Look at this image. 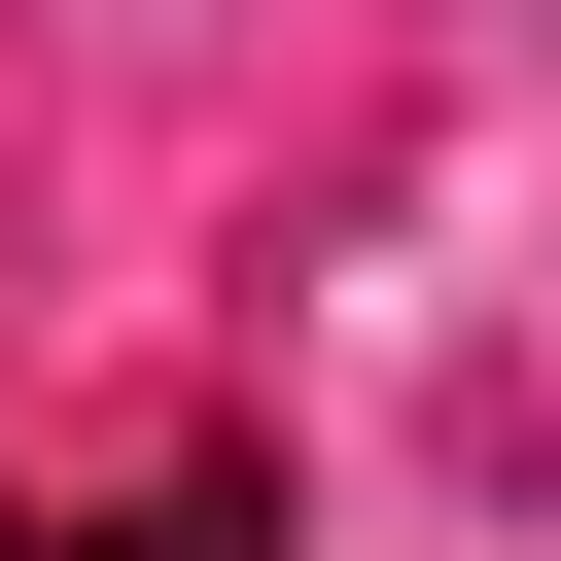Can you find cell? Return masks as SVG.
<instances>
[{"instance_id":"6da1fadb","label":"cell","mask_w":561,"mask_h":561,"mask_svg":"<svg viewBox=\"0 0 561 561\" xmlns=\"http://www.w3.org/2000/svg\"><path fill=\"white\" fill-rule=\"evenodd\" d=\"M0 561H280V456H175L140 526H0Z\"/></svg>"}]
</instances>
